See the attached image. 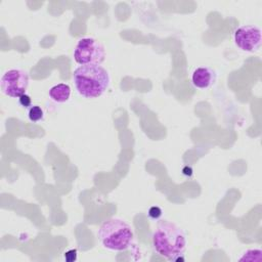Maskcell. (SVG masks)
<instances>
[{"instance_id":"obj_1","label":"cell","mask_w":262,"mask_h":262,"mask_svg":"<svg viewBox=\"0 0 262 262\" xmlns=\"http://www.w3.org/2000/svg\"><path fill=\"white\" fill-rule=\"evenodd\" d=\"M152 247L160 256L173 261L177 256L183 255L186 249V237L175 223L160 220L152 233Z\"/></svg>"},{"instance_id":"obj_2","label":"cell","mask_w":262,"mask_h":262,"mask_svg":"<svg viewBox=\"0 0 262 262\" xmlns=\"http://www.w3.org/2000/svg\"><path fill=\"white\" fill-rule=\"evenodd\" d=\"M76 90L85 98L101 96L110 85L108 72L101 66H80L73 74Z\"/></svg>"},{"instance_id":"obj_3","label":"cell","mask_w":262,"mask_h":262,"mask_svg":"<svg viewBox=\"0 0 262 262\" xmlns=\"http://www.w3.org/2000/svg\"><path fill=\"white\" fill-rule=\"evenodd\" d=\"M97 237L104 249L120 252L132 247L134 233L131 226L124 220L110 218L100 224Z\"/></svg>"},{"instance_id":"obj_4","label":"cell","mask_w":262,"mask_h":262,"mask_svg":"<svg viewBox=\"0 0 262 262\" xmlns=\"http://www.w3.org/2000/svg\"><path fill=\"white\" fill-rule=\"evenodd\" d=\"M74 59L81 66H100L105 59V49L96 39L85 37L78 41Z\"/></svg>"},{"instance_id":"obj_5","label":"cell","mask_w":262,"mask_h":262,"mask_svg":"<svg viewBox=\"0 0 262 262\" xmlns=\"http://www.w3.org/2000/svg\"><path fill=\"white\" fill-rule=\"evenodd\" d=\"M29 86V75L26 71L12 69L6 71L0 79L2 92L9 97L18 98L26 93Z\"/></svg>"},{"instance_id":"obj_6","label":"cell","mask_w":262,"mask_h":262,"mask_svg":"<svg viewBox=\"0 0 262 262\" xmlns=\"http://www.w3.org/2000/svg\"><path fill=\"white\" fill-rule=\"evenodd\" d=\"M235 45L243 51L256 52L262 42L261 29L253 25H245L237 28L233 34Z\"/></svg>"},{"instance_id":"obj_7","label":"cell","mask_w":262,"mask_h":262,"mask_svg":"<svg viewBox=\"0 0 262 262\" xmlns=\"http://www.w3.org/2000/svg\"><path fill=\"white\" fill-rule=\"evenodd\" d=\"M216 81V73L208 67L196 68L191 75V83L198 89H208Z\"/></svg>"},{"instance_id":"obj_8","label":"cell","mask_w":262,"mask_h":262,"mask_svg":"<svg viewBox=\"0 0 262 262\" xmlns=\"http://www.w3.org/2000/svg\"><path fill=\"white\" fill-rule=\"evenodd\" d=\"M50 98L58 103H63L70 99L71 87L69 84L59 83L52 86L49 90Z\"/></svg>"},{"instance_id":"obj_9","label":"cell","mask_w":262,"mask_h":262,"mask_svg":"<svg viewBox=\"0 0 262 262\" xmlns=\"http://www.w3.org/2000/svg\"><path fill=\"white\" fill-rule=\"evenodd\" d=\"M28 117L32 122H39L44 118V112L40 105H32L28 111Z\"/></svg>"},{"instance_id":"obj_10","label":"cell","mask_w":262,"mask_h":262,"mask_svg":"<svg viewBox=\"0 0 262 262\" xmlns=\"http://www.w3.org/2000/svg\"><path fill=\"white\" fill-rule=\"evenodd\" d=\"M149 218H151L152 220H158L160 219V217L162 216L163 212H162V209L158 206H152L148 209V212H147Z\"/></svg>"},{"instance_id":"obj_11","label":"cell","mask_w":262,"mask_h":262,"mask_svg":"<svg viewBox=\"0 0 262 262\" xmlns=\"http://www.w3.org/2000/svg\"><path fill=\"white\" fill-rule=\"evenodd\" d=\"M77 250L76 249H72V250H69L67 252L63 253V257H64V260L68 261V262H74L77 260Z\"/></svg>"},{"instance_id":"obj_12","label":"cell","mask_w":262,"mask_h":262,"mask_svg":"<svg viewBox=\"0 0 262 262\" xmlns=\"http://www.w3.org/2000/svg\"><path fill=\"white\" fill-rule=\"evenodd\" d=\"M18 102H19V104H20L23 107H29V106H31V104H32L31 96L25 93V94H23L21 96L18 97Z\"/></svg>"}]
</instances>
